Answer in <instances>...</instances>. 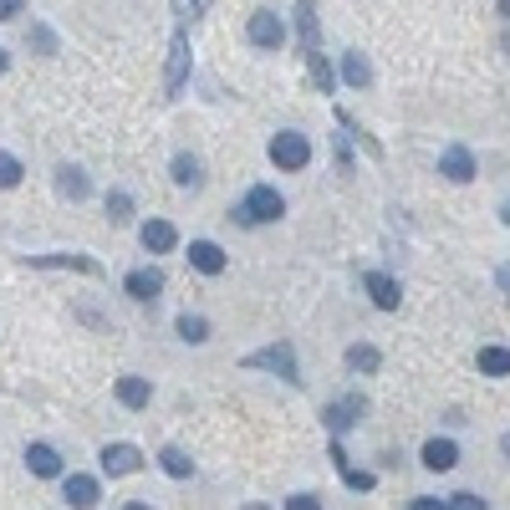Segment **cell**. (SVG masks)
I'll list each match as a JSON object with an SVG mask.
<instances>
[{
  "mask_svg": "<svg viewBox=\"0 0 510 510\" xmlns=\"http://www.w3.org/2000/svg\"><path fill=\"white\" fill-rule=\"evenodd\" d=\"M270 164L286 168V174H301V168L311 164V138H306V133H291V128L276 133V138H270Z\"/></svg>",
  "mask_w": 510,
  "mask_h": 510,
  "instance_id": "1",
  "label": "cell"
},
{
  "mask_svg": "<svg viewBox=\"0 0 510 510\" xmlns=\"http://www.w3.org/2000/svg\"><path fill=\"white\" fill-rule=\"evenodd\" d=\"M235 215H240L245 225H270V219L286 215V199H280V194L270 189V184H255V189L240 199V209H235Z\"/></svg>",
  "mask_w": 510,
  "mask_h": 510,
  "instance_id": "2",
  "label": "cell"
},
{
  "mask_svg": "<svg viewBox=\"0 0 510 510\" xmlns=\"http://www.w3.org/2000/svg\"><path fill=\"white\" fill-rule=\"evenodd\" d=\"M245 368H260V372H276V378H286V382H301L291 342H270V347H260V352H250L245 357Z\"/></svg>",
  "mask_w": 510,
  "mask_h": 510,
  "instance_id": "3",
  "label": "cell"
},
{
  "mask_svg": "<svg viewBox=\"0 0 510 510\" xmlns=\"http://www.w3.org/2000/svg\"><path fill=\"white\" fill-rule=\"evenodd\" d=\"M184 82H189V36H184V26H178L174 41H168V62H164V97H178Z\"/></svg>",
  "mask_w": 510,
  "mask_h": 510,
  "instance_id": "4",
  "label": "cell"
},
{
  "mask_svg": "<svg viewBox=\"0 0 510 510\" xmlns=\"http://www.w3.org/2000/svg\"><path fill=\"white\" fill-rule=\"evenodd\" d=\"M26 266H41V270H82V276L102 280V266L92 255H76V250H51V255H26Z\"/></svg>",
  "mask_w": 510,
  "mask_h": 510,
  "instance_id": "5",
  "label": "cell"
},
{
  "mask_svg": "<svg viewBox=\"0 0 510 510\" xmlns=\"http://www.w3.org/2000/svg\"><path fill=\"white\" fill-rule=\"evenodd\" d=\"M245 36H250L260 51H280V41H286V26H280L276 11H255L250 26H245Z\"/></svg>",
  "mask_w": 510,
  "mask_h": 510,
  "instance_id": "6",
  "label": "cell"
},
{
  "mask_svg": "<svg viewBox=\"0 0 510 510\" xmlns=\"http://www.w3.org/2000/svg\"><path fill=\"white\" fill-rule=\"evenodd\" d=\"M362 413H368V403H362L357 393H347V398H337V403H327V413H321V419H327L332 434H347L357 419H362Z\"/></svg>",
  "mask_w": 510,
  "mask_h": 510,
  "instance_id": "7",
  "label": "cell"
},
{
  "mask_svg": "<svg viewBox=\"0 0 510 510\" xmlns=\"http://www.w3.org/2000/svg\"><path fill=\"white\" fill-rule=\"evenodd\" d=\"M439 174H444L449 184H470V178H474V158H470V148L449 143V148L439 153Z\"/></svg>",
  "mask_w": 510,
  "mask_h": 510,
  "instance_id": "8",
  "label": "cell"
},
{
  "mask_svg": "<svg viewBox=\"0 0 510 510\" xmlns=\"http://www.w3.org/2000/svg\"><path fill=\"white\" fill-rule=\"evenodd\" d=\"M362 286H368L372 306H382V311H398V301H403V291H398V280L388 276V270H368Z\"/></svg>",
  "mask_w": 510,
  "mask_h": 510,
  "instance_id": "9",
  "label": "cell"
},
{
  "mask_svg": "<svg viewBox=\"0 0 510 510\" xmlns=\"http://www.w3.org/2000/svg\"><path fill=\"white\" fill-rule=\"evenodd\" d=\"M102 474H133L143 464V454H138V444H102Z\"/></svg>",
  "mask_w": 510,
  "mask_h": 510,
  "instance_id": "10",
  "label": "cell"
},
{
  "mask_svg": "<svg viewBox=\"0 0 510 510\" xmlns=\"http://www.w3.org/2000/svg\"><path fill=\"white\" fill-rule=\"evenodd\" d=\"M117 403L133 408V413H138V408H148L153 403V382L138 378V372H123V378H117Z\"/></svg>",
  "mask_w": 510,
  "mask_h": 510,
  "instance_id": "11",
  "label": "cell"
},
{
  "mask_svg": "<svg viewBox=\"0 0 510 510\" xmlns=\"http://www.w3.org/2000/svg\"><path fill=\"white\" fill-rule=\"evenodd\" d=\"M62 495H66V505H72V510H92L102 500V490H97V480H92V474H66Z\"/></svg>",
  "mask_w": 510,
  "mask_h": 510,
  "instance_id": "12",
  "label": "cell"
},
{
  "mask_svg": "<svg viewBox=\"0 0 510 510\" xmlns=\"http://www.w3.org/2000/svg\"><path fill=\"white\" fill-rule=\"evenodd\" d=\"M296 36H301V51L311 56L321 41V21H317V0H296Z\"/></svg>",
  "mask_w": 510,
  "mask_h": 510,
  "instance_id": "13",
  "label": "cell"
},
{
  "mask_svg": "<svg viewBox=\"0 0 510 510\" xmlns=\"http://www.w3.org/2000/svg\"><path fill=\"white\" fill-rule=\"evenodd\" d=\"M123 286H128V296H133V301H158V291H164V270H158V266H143V270H133Z\"/></svg>",
  "mask_w": 510,
  "mask_h": 510,
  "instance_id": "14",
  "label": "cell"
},
{
  "mask_svg": "<svg viewBox=\"0 0 510 510\" xmlns=\"http://www.w3.org/2000/svg\"><path fill=\"white\" fill-rule=\"evenodd\" d=\"M454 464H459V444H454V439H429V444H423V470L444 474V470H454Z\"/></svg>",
  "mask_w": 510,
  "mask_h": 510,
  "instance_id": "15",
  "label": "cell"
},
{
  "mask_svg": "<svg viewBox=\"0 0 510 510\" xmlns=\"http://www.w3.org/2000/svg\"><path fill=\"white\" fill-rule=\"evenodd\" d=\"M138 240H143V250L164 255V250H174V245H178V230L168 225V219H148V225L138 230Z\"/></svg>",
  "mask_w": 510,
  "mask_h": 510,
  "instance_id": "16",
  "label": "cell"
},
{
  "mask_svg": "<svg viewBox=\"0 0 510 510\" xmlns=\"http://www.w3.org/2000/svg\"><path fill=\"white\" fill-rule=\"evenodd\" d=\"M26 470L41 474V480H56V474H62V454H56L51 444H31L26 449Z\"/></svg>",
  "mask_w": 510,
  "mask_h": 510,
  "instance_id": "17",
  "label": "cell"
},
{
  "mask_svg": "<svg viewBox=\"0 0 510 510\" xmlns=\"http://www.w3.org/2000/svg\"><path fill=\"white\" fill-rule=\"evenodd\" d=\"M189 266L204 270V276H219V270H225V250H219L215 240H194L189 245Z\"/></svg>",
  "mask_w": 510,
  "mask_h": 510,
  "instance_id": "18",
  "label": "cell"
},
{
  "mask_svg": "<svg viewBox=\"0 0 510 510\" xmlns=\"http://www.w3.org/2000/svg\"><path fill=\"white\" fill-rule=\"evenodd\" d=\"M56 194L76 204V199H87V194H92V184H87V174H82L76 164H62V168H56Z\"/></svg>",
  "mask_w": 510,
  "mask_h": 510,
  "instance_id": "19",
  "label": "cell"
},
{
  "mask_svg": "<svg viewBox=\"0 0 510 510\" xmlns=\"http://www.w3.org/2000/svg\"><path fill=\"white\" fill-rule=\"evenodd\" d=\"M158 470L174 474V480H189V474H194V459L184 454L178 444H164V449H158Z\"/></svg>",
  "mask_w": 510,
  "mask_h": 510,
  "instance_id": "20",
  "label": "cell"
},
{
  "mask_svg": "<svg viewBox=\"0 0 510 510\" xmlns=\"http://www.w3.org/2000/svg\"><path fill=\"white\" fill-rule=\"evenodd\" d=\"M342 82H352V87H372V66L362 51H347L342 56Z\"/></svg>",
  "mask_w": 510,
  "mask_h": 510,
  "instance_id": "21",
  "label": "cell"
},
{
  "mask_svg": "<svg viewBox=\"0 0 510 510\" xmlns=\"http://www.w3.org/2000/svg\"><path fill=\"white\" fill-rule=\"evenodd\" d=\"M306 76H311V87H317V92L337 87V72H332V62L321 56V51H311V56H306Z\"/></svg>",
  "mask_w": 510,
  "mask_h": 510,
  "instance_id": "22",
  "label": "cell"
},
{
  "mask_svg": "<svg viewBox=\"0 0 510 510\" xmlns=\"http://www.w3.org/2000/svg\"><path fill=\"white\" fill-rule=\"evenodd\" d=\"M480 372L484 378H510V347H480Z\"/></svg>",
  "mask_w": 510,
  "mask_h": 510,
  "instance_id": "23",
  "label": "cell"
},
{
  "mask_svg": "<svg viewBox=\"0 0 510 510\" xmlns=\"http://www.w3.org/2000/svg\"><path fill=\"white\" fill-rule=\"evenodd\" d=\"M168 168H174V184H178V189H189V184H199V178H204V168H199V158H194V153H174V164H168Z\"/></svg>",
  "mask_w": 510,
  "mask_h": 510,
  "instance_id": "24",
  "label": "cell"
},
{
  "mask_svg": "<svg viewBox=\"0 0 510 510\" xmlns=\"http://www.w3.org/2000/svg\"><path fill=\"white\" fill-rule=\"evenodd\" d=\"M347 368H352V372H378L382 368L378 347H368V342H362V347H347Z\"/></svg>",
  "mask_w": 510,
  "mask_h": 510,
  "instance_id": "25",
  "label": "cell"
},
{
  "mask_svg": "<svg viewBox=\"0 0 510 510\" xmlns=\"http://www.w3.org/2000/svg\"><path fill=\"white\" fill-rule=\"evenodd\" d=\"M174 327H178V337H184V342H209V321L194 317V311H184V317H178Z\"/></svg>",
  "mask_w": 510,
  "mask_h": 510,
  "instance_id": "26",
  "label": "cell"
},
{
  "mask_svg": "<svg viewBox=\"0 0 510 510\" xmlns=\"http://www.w3.org/2000/svg\"><path fill=\"white\" fill-rule=\"evenodd\" d=\"M21 158H15V153H0V189H15V184H21Z\"/></svg>",
  "mask_w": 510,
  "mask_h": 510,
  "instance_id": "27",
  "label": "cell"
},
{
  "mask_svg": "<svg viewBox=\"0 0 510 510\" xmlns=\"http://www.w3.org/2000/svg\"><path fill=\"white\" fill-rule=\"evenodd\" d=\"M107 219L128 225V219H133V199H128V194H107Z\"/></svg>",
  "mask_w": 510,
  "mask_h": 510,
  "instance_id": "28",
  "label": "cell"
},
{
  "mask_svg": "<svg viewBox=\"0 0 510 510\" xmlns=\"http://www.w3.org/2000/svg\"><path fill=\"white\" fill-rule=\"evenodd\" d=\"M337 474H342V484H347V490H372V484H378L368 470H352V464H337Z\"/></svg>",
  "mask_w": 510,
  "mask_h": 510,
  "instance_id": "29",
  "label": "cell"
},
{
  "mask_svg": "<svg viewBox=\"0 0 510 510\" xmlns=\"http://www.w3.org/2000/svg\"><path fill=\"white\" fill-rule=\"evenodd\" d=\"M31 46L41 56H56V36H51V26H31Z\"/></svg>",
  "mask_w": 510,
  "mask_h": 510,
  "instance_id": "30",
  "label": "cell"
},
{
  "mask_svg": "<svg viewBox=\"0 0 510 510\" xmlns=\"http://www.w3.org/2000/svg\"><path fill=\"white\" fill-rule=\"evenodd\" d=\"M174 11L184 15V21H204V15H209V0H174Z\"/></svg>",
  "mask_w": 510,
  "mask_h": 510,
  "instance_id": "31",
  "label": "cell"
},
{
  "mask_svg": "<svg viewBox=\"0 0 510 510\" xmlns=\"http://www.w3.org/2000/svg\"><path fill=\"white\" fill-rule=\"evenodd\" d=\"M449 510H490L480 495H470V490H459V495H449Z\"/></svg>",
  "mask_w": 510,
  "mask_h": 510,
  "instance_id": "32",
  "label": "cell"
},
{
  "mask_svg": "<svg viewBox=\"0 0 510 510\" xmlns=\"http://www.w3.org/2000/svg\"><path fill=\"white\" fill-rule=\"evenodd\" d=\"M286 510H321V500H317V495H306V490H301V495H291V500H286Z\"/></svg>",
  "mask_w": 510,
  "mask_h": 510,
  "instance_id": "33",
  "label": "cell"
},
{
  "mask_svg": "<svg viewBox=\"0 0 510 510\" xmlns=\"http://www.w3.org/2000/svg\"><path fill=\"white\" fill-rule=\"evenodd\" d=\"M413 510H449V500H439V495H419V500H413Z\"/></svg>",
  "mask_w": 510,
  "mask_h": 510,
  "instance_id": "34",
  "label": "cell"
},
{
  "mask_svg": "<svg viewBox=\"0 0 510 510\" xmlns=\"http://www.w3.org/2000/svg\"><path fill=\"white\" fill-rule=\"evenodd\" d=\"M21 5H26V0H0V21H15V15H21Z\"/></svg>",
  "mask_w": 510,
  "mask_h": 510,
  "instance_id": "35",
  "label": "cell"
},
{
  "mask_svg": "<svg viewBox=\"0 0 510 510\" xmlns=\"http://www.w3.org/2000/svg\"><path fill=\"white\" fill-rule=\"evenodd\" d=\"M500 454H505V459H510V434H500Z\"/></svg>",
  "mask_w": 510,
  "mask_h": 510,
  "instance_id": "36",
  "label": "cell"
},
{
  "mask_svg": "<svg viewBox=\"0 0 510 510\" xmlns=\"http://www.w3.org/2000/svg\"><path fill=\"white\" fill-rule=\"evenodd\" d=\"M123 510H153V505H143V500H128V505Z\"/></svg>",
  "mask_w": 510,
  "mask_h": 510,
  "instance_id": "37",
  "label": "cell"
},
{
  "mask_svg": "<svg viewBox=\"0 0 510 510\" xmlns=\"http://www.w3.org/2000/svg\"><path fill=\"white\" fill-rule=\"evenodd\" d=\"M500 286H505V291H510V266H505V270H500Z\"/></svg>",
  "mask_w": 510,
  "mask_h": 510,
  "instance_id": "38",
  "label": "cell"
},
{
  "mask_svg": "<svg viewBox=\"0 0 510 510\" xmlns=\"http://www.w3.org/2000/svg\"><path fill=\"white\" fill-rule=\"evenodd\" d=\"M5 66H11V56H5V46H0V72H5Z\"/></svg>",
  "mask_w": 510,
  "mask_h": 510,
  "instance_id": "39",
  "label": "cell"
},
{
  "mask_svg": "<svg viewBox=\"0 0 510 510\" xmlns=\"http://www.w3.org/2000/svg\"><path fill=\"white\" fill-rule=\"evenodd\" d=\"M500 15H505V21H510V0H500Z\"/></svg>",
  "mask_w": 510,
  "mask_h": 510,
  "instance_id": "40",
  "label": "cell"
},
{
  "mask_svg": "<svg viewBox=\"0 0 510 510\" xmlns=\"http://www.w3.org/2000/svg\"><path fill=\"white\" fill-rule=\"evenodd\" d=\"M500 219H505V225H510V199H505V209H500Z\"/></svg>",
  "mask_w": 510,
  "mask_h": 510,
  "instance_id": "41",
  "label": "cell"
},
{
  "mask_svg": "<svg viewBox=\"0 0 510 510\" xmlns=\"http://www.w3.org/2000/svg\"><path fill=\"white\" fill-rule=\"evenodd\" d=\"M245 510H270V505H260V500H250V505H245Z\"/></svg>",
  "mask_w": 510,
  "mask_h": 510,
  "instance_id": "42",
  "label": "cell"
},
{
  "mask_svg": "<svg viewBox=\"0 0 510 510\" xmlns=\"http://www.w3.org/2000/svg\"><path fill=\"white\" fill-rule=\"evenodd\" d=\"M505 51H510V36H505Z\"/></svg>",
  "mask_w": 510,
  "mask_h": 510,
  "instance_id": "43",
  "label": "cell"
}]
</instances>
